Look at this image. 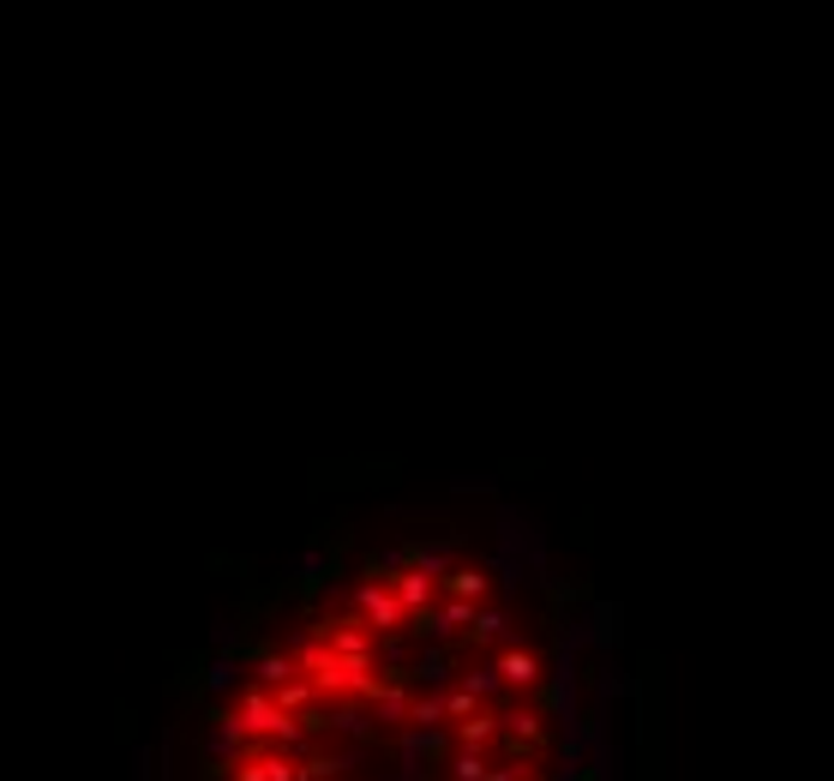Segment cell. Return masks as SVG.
<instances>
[{
	"instance_id": "obj_1",
	"label": "cell",
	"mask_w": 834,
	"mask_h": 781,
	"mask_svg": "<svg viewBox=\"0 0 834 781\" xmlns=\"http://www.w3.org/2000/svg\"><path fill=\"white\" fill-rule=\"evenodd\" d=\"M553 698L529 619L463 553L336 583L247 668L217 781H546Z\"/></svg>"
}]
</instances>
